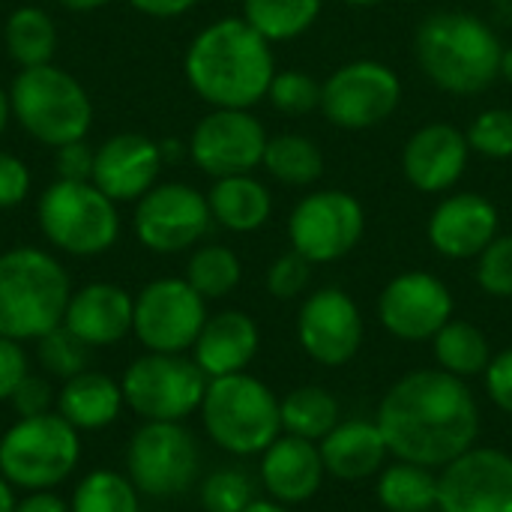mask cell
Segmentation results:
<instances>
[{"label": "cell", "instance_id": "obj_1", "mask_svg": "<svg viewBox=\"0 0 512 512\" xmlns=\"http://www.w3.org/2000/svg\"><path fill=\"white\" fill-rule=\"evenodd\" d=\"M375 423L390 456L441 471L480 438V405L468 381L444 369L405 372L381 396Z\"/></svg>", "mask_w": 512, "mask_h": 512}, {"label": "cell", "instance_id": "obj_2", "mask_svg": "<svg viewBox=\"0 0 512 512\" xmlns=\"http://www.w3.org/2000/svg\"><path fill=\"white\" fill-rule=\"evenodd\" d=\"M183 72L195 96L210 108H255L267 99L276 75L273 42L243 15L216 18L186 45Z\"/></svg>", "mask_w": 512, "mask_h": 512}, {"label": "cell", "instance_id": "obj_3", "mask_svg": "<svg viewBox=\"0 0 512 512\" xmlns=\"http://www.w3.org/2000/svg\"><path fill=\"white\" fill-rule=\"evenodd\" d=\"M414 57L438 90L477 96L501 78L504 42L483 15L438 9L420 21L414 33Z\"/></svg>", "mask_w": 512, "mask_h": 512}, {"label": "cell", "instance_id": "obj_4", "mask_svg": "<svg viewBox=\"0 0 512 512\" xmlns=\"http://www.w3.org/2000/svg\"><path fill=\"white\" fill-rule=\"evenodd\" d=\"M72 297L66 267L45 249L0 252V336L36 342L63 324Z\"/></svg>", "mask_w": 512, "mask_h": 512}, {"label": "cell", "instance_id": "obj_5", "mask_svg": "<svg viewBox=\"0 0 512 512\" xmlns=\"http://www.w3.org/2000/svg\"><path fill=\"white\" fill-rule=\"evenodd\" d=\"M12 120L36 141L51 150L87 138L93 126V99L84 84L54 66L21 69L9 84Z\"/></svg>", "mask_w": 512, "mask_h": 512}, {"label": "cell", "instance_id": "obj_6", "mask_svg": "<svg viewBox=\"0 0 512 512\" xmlns=\"http://www.w3.org/2000/svg\"><path fill=\"white\" fill-rule=\"evenodd\" d=\"M201 423L219 450L240 459L261 456L282 435L279 396L249 372L210 378Z\"/></svg>", "mask_w": 512, "mask_h": 512}, {"label": "cell", "instance_id": "obj_7", "mask_svg": "<svg viewBox=\"0 0 512 512\" xmlns=\"http://www.w3.org/2000/svg\"><path fill=\"white\" fill-rule=\"evenodd\" d=\"M42 237L72 255L96 258L120 240L117 204L93 180H54L36 201Z\"/></svg>", "mask_w": 512, "mask_h": 512}, {"label": "cell", "instance_id": "obj_8", "mask_svg": "<svg viewBox=\"0 0 512 512\" xmlns=\"http://www.w3.org/2000/svg\"><path fill=\"white\" fill-rule=\"evenodd\" d=\"M81 459L78 429L57 411L18 417L0 438V474L12 489L45 492L69 480Z\"/></svg>", "mask_w": 512, "mask_h": 512}, {"label": "cell", "instance_id": "obj_9", "mask_svg": "<svg viewBox=\"0 0 512 512\" xmlns=\"http://www.w3.org/2000/svg\"><path fill=\"white\" fill-rule=\"evenodd\" d=\"M210 378L186 354H141L120 378L126 408L147 423H183L201 411Z\"/></svg>", "mask_w": 512, "mask_h": 512}, {"label": "cell", "instance_id": "obj_10", "mask_svg": "<svg viewBox=\"0 0 512 512\" xmlns=\"http://www.w3.org/2000/svg\"><path fill=\"white\" fill-rule=\"evenodd\" d=\"M201 474V450L183 423H141L126 447V477L156 501L180 498Z\"/></svg>", "mask_w": 512, "mask_h": 512}, {"label": "cell", "instance_id": "obj_11", "mask_svg": "<svg viewBox=\"0 0 512 512\" xmlns=\"http://www.w3.org/2000/svg\"><path fill=\"white\" fill-rule=\"evenodd\" d=\"M402 105V78L393 66L360 57L336 66L321 84V111L330 126L363 132L387 123Z\"/></svg>", "mask_w": 512, "mask_h": 512}, {"label": "cell", "instance_id": "obj_12", "mask_svg": "<svg viewBox=\"0 0 512 512\" xmlns=\"http://www.w3.org/2000/svg\"><path fill=\"white\" fill-rule=\"evenodd\" d=\"M366 234V210L345 189H318L303 195L288 216L291 249L309 264L348 258Z\"/></svg>", "mask_w": 512, "mask_h": 512}, {"label": "cell", "instance_id": "obj_13", "mask_svg": "<svg viewBox=\"0 0 512 512\" xmlns=\"http://www.w3.org/2000/svg\"><path fill=\"white\" fill-rule=\"evenodd\" d=\"M207 321V300L183 279L162 276L135 294V339L153 354L192 351Z\"/></svg>", "mask_w": 512, "mask_h": 512}, {"label": "cell", "instance_id": "obj_14", "mask_svg": "<svg viewBox=\"0 0 512 512\" xmlns=\"http://www.w3.org/2000/svg\"><path fill=\"white\" fill-rule=\"evenodd\" d=\"M213 216L207 204V192L180 183L165 180L156 183L144 198L135 201L132 228L144 249L156 255H177L192 246L210 231Z\"/></svg>", "mask_w": 512, "mask_h": 512}, {"label": "cell", "instance_id": "obj_15", "mask_svg": "<svg viewBox=\"0 0 512 512\" xmlns=\"http://www.w3.org/2000/svg\"><path fill=\"white\" fill-rule=\"evenodd\" d=\"M267 129L252 108H210L192 129L189 159L213 180L252 174L264 162Z\"/></svg>", "mask_w": 512, "mask_h": 512}, {"label": "cell", "instance_id": "obj_16", "mask_svg": "<svg viewBox=\"0 0 512 512\" xmlns=\"http://www.w3.org/2000/svg\"><path fill=\"white\" fill-rule=\"evenodd\" d=\"M366 339V321L357 300L336 285L312 291L297 312V342L306 357L324 369L348 366Z\"/></svg>", "mask_w": 512, "mask_h": 512}, {"label": "cell", "instance_id": "obj_17", "mask_svg": "<svg viewBox=\"0 0 512 512\" xmlns=\"http://www.w3.org/2000/svg\"><path fill=\"white\" fill-rule=\"evenodd\" d=\"M453 309V291L429 270H405L378 294V321L399 342H432Z\"/></svg>", "mask_w": 512, "mask_h": 512}, {"label": "cell", "instance_id": "obj_18", "mask_svg": "<svg viewBox=\"0 0 512 512\" xmlns=\"http://www.w3.org/2000/svg\"><path fill=\"white\" fill-rule=\"evenodd\" d=\"M438 512H512V456L474 444L438 471Z\"/></svg>", "mask_w": 512, "mask_h": 512}, {"label": "cell", "instance_id": "obj_19", "mask_svg": "<svg viewBox=\"0 0 512 512\" xmlns=\"http://www.w3.org/2000/svg\"><path fill=\"white\" fill-rule=\"evenodd\" d=\"M501 234L498 207L480 192H447L426 222L429 246L450 261H477V255Z\"/></svg>", "mask_w": 512, "mask_h": 512}, {"label": "cell", "instance_id": "obj_20", "mask_svg": "<svg viewBox=\"0 0 512 512\" xmlns=\"http://www.w3.org/2000/svg\"><path fill=\"white\" fill-rule=\"evenodd\" d=\"M471 162L468 135L453 126L432 120L414 129L402 147V174L405 180L426 195H441L459 186Z\"/></svg>", "mask_w": 512, "mask_h": 512}, {"label": "cell", "instance_id": "obj_21", "mask_svg": "<svg viewBox=\"0 0 512 512\" xmlns=\"http://www.w3.org/2000/svg\"><path fill=\"white\" fill-rule=\"evenodd\" d=\"M165 168L159 141L141 132H117L96 147L93 156V183L114 201L129 204L144 198Z\"/></svg>", "mask_w": 512, "mask_h": 512}, {"label": "cell", "instance_id": "obj_22", "mask_svg": "<svg viewBox=\"0 0 512 512\" xmlns=\"http://www.w3.org/2000/svg\"><path fill=\"white\" fill-rule=\"evenodd\" d=\"M135 297L114 282H90L72 291L63 327L72 330L90 348L117 345L132 333Z\"/></svg>", "mask_w": 512, "mask_h": 512}, {"label": "cell", "instance_id": "obj_23", "mask_svg": "<svg viewBox=\"0 0 512 512\" xmlns=\"http://www.w3.org/2000/svg\"><path fill=\"white\" fill-rule=\"evenodd\" d=\"M258 474H261V486L267 498L285 507L312 501L327 480V468H324L318 444L294 438V435H279L261 453Z\"/></svg>", "mask_w": 512, "mask_h": 512}, {"label": "cell", "instance_id": "obj_24", "mask_svg": "<svg viewBox=\"0 0 512 512\" xmlns=\"http://www.w3.org/2000/svg\"><path fill=\"white\" fill-rule=\"evenodd\" d=\"M261 348V330L258 321L240 309H225L216 315H207L195 345L192 360L201 366L207 378H225L246 372Z\"/></svg>", "mask_w": 512, "mask_h": 512}, {"label": "cell", "instance_id": "obj_25", "mask_svg": "<svg viewBox=\"0 0 512 512\" xmlns=\"http://www.w3.org/2000/svg\"><path fill=\"white\" fill-rule=\"evenodd\" d=\"M327 477L342 483H363L381 474V468L393 459L387 438L375 417H348L339 420L336 429L318 444Z\"/></svg>", "mask_w": 512, "mask_h": 512}, {"label": "cell", "instance_id": "obj_26", "mask_svg": "<svg viewBox=\"0 0 512 512\" xmlns=\"http://www.w3.org/2000/svg\"><path fill=\"white\" fill-rule=\"evenodd\" d=\"M54 405L57 414L78 432H99L120 417L126 399L120 381H114L105 372L84 369L81 375L63 381Z\"/></svg>", "mask_w": 512, "mask_h": 512}, {"label": "cell", "instance_id": "obj_27", "mask_svg": "<svg viewBox=\"0 0 512 512\" xmlns=\"http://www.w3.org/2000/svg\"><path fill=\"white\" fill-rule=\"evenodd\" d=\"M210 216L231 234H252L273 216V192L255 174L219 177L207 189Z\"/></svg>", "mask_w": 512, "mask_h": 512}, {"label": "cell", "instance_id": "obj_28", "mask_svg": "<svg viewBox=\"0 0 512 512\" xmlns=\"http://www.w3.org/2000/svg\"><path fill=\"white\" fill-rule=\"evenodd\" d=\"M375 498L387 512L438 510V471L390 459L375 477Z\"/></svg>", "mask_w": 512, "mask_h": 512}, {"label": "cell", "instance_id": "obj_29", "mask_svg": "<svg viewBox=\"0 0 512 512\" xmlns=\"http://www.w3.org/2000/svg\"><path fill=\"white\" fill-rule=\"evenodd\" d=\"M279 417H282V435L321 444L342 420V408L327 387L303 384L279 399Z\"/></svg>", "mask_w": 512, "mask_h": 512}, {"label": "cell", "instance_id": "obj_30", "mask_svg": "<svg viewBox=\"0 0 512 512\" xmlns=\"http://www.w3.org/2000/svg\"><path fill=\"white\" fill-rule=\"evenodd\" d=\"M429 345H432V357H435L438 369H444L462 381L483 375L495 357L489 336L477 324L462 321V318H450L435 333V339Z\"/></svg>", "mask_w": 512, "mask_h": 512}, {"label": "cell", "instance_id": "obj_31", "mask_svg": "<svg viewBox=\"0 0 512 512\" xmlns=\"http://www.w3.org/2000/svg\"><path fill=\"white\" fill-rule=\"evenodd\" d=\"M3 45L18 69L54 63L57 24L42 6H18L3 24Z\"/></svg>", "mask_w": 512, "mask_h": 512}, {"label": "cell", "instance_id": "obj_32", "mask_svg": "<svg viewBox=\"0 0 512 512\" xmlns=\"http://www.w3.org/2000/svg\"><path fill=\"white\" fill-rule=\"evenodd\" d=\"M261 168L273 180H279L282 186L306 189V186L321 180V174H324V153H321V147L309 135L279 132V135H270Z\"/></svg>", "mask_w": 512, "mask_h": 512}, {"label": "cell", "instance_id": "obj_33", "mask_svg": "<svg viewBox=\"0 0 512 512\" xmlns=\"http://www.w3.org/2000/svg\"><path fill=\"white\" fill-rule=\"evenodd\" d=\"M324 0H243V18L267 42H291L315 27Z\"/></svg>", "mask_w": 512, "mask_h": 512}, {"label": "cell", "instance_id": "obj_34", "mask_svg": "<svg viewBox=\"0 0 512 512\" xmlns=\"http://www.w3.org/2000/svg\"><path fill=\"white\" fill-rule=\"evenodd\" d=\"M204 300H222L228 297L240 279H243V264L237 258L234 249L222 246V243H207L198 246L189 255L186 264V276H183Z\"/></svg>", "mask_w": 512, "mask_h": 512}, {"label": "cell", "instance_id": "obj_35", "mask_svg": "<svg viewBox=\"0 0 512 512\" xmlns=\"http://www.w3.org/2000/svg\"><path fill=\"white\" fill-rule=\"evenodd\" d=\"M72 512H141V492L129 477L96 468L90 471L72 492Z\"/></svg>", "mask_w": 512, "mask_h": 512}, {"label": "cell", "instance_id": "obj_36", "mask_svg": "<svg viewBox=\"0 0 512 512\" xmlns=\"http://www.w3.org/2000/svg\"><path fill=\"white\" fill-rule=\"evenodd\" d=\"M90 345H84L72 330H66L63 324L54 327L51 333H45L42 339H36V360L39 366L60 381H69L75 375H81L90 363Z\"/></svg>", "mask_w": 512, "mask_h": 512}, {"label": "cell", "instance_id": "obj_37", "mask_svg": "<svg viewBox=\"0 0 512 512\" xmlns=\"http://www.w3.org/2000/svg\"><path fill=\"white\" fill-rule=\"evenodd\" d=\"M198 498L204 512H243L255 501V483L240 468H219L204 477Z\"/></svg>", "mask_w": 512, "mask_h": 512}, {"label": "cell", "instance_id": "obj_38", "mask_svg": "<svg viewBox=\"0 0 512 512\" xmlns=\"http://www.w3.org/2000/svg\"><path fill=\"white\" fill-rule=\"evenodd\" d=\"M267 99L276 111L300 117L315 108H321V81L312 78L306 69H282L273 75Z\"/></svg>", "mask_w": 512, "mask_h": 512}, {"label": "cell", "instance_id": "obj_39", "mask_svg": "<svg viewBox=\"0 0 512 512\" xmlns=\"http://www.w3.org/2000/svg\"><path fill=\"white\" fill-rule=\"evenodd\" d=\"M471 153L486 159H512V108H486L465 129Z\"/></svg>", "mask_w": 512, "mask_h": 512}, {"label": "cell", "instance_id": "obj_40", "mask_svg": "<svg viewBox=\"0 0 512 512\" xmlns=\"http://www.w3.org/2000/svg\"><path fill=\"white\" fill-rule=\"evenodd\" d=\"M477 285L483 294L512 300V234H498L480 255H477Z\"/></svg>", "mask_w": 512, "mask_h": 512}, {"label": "cell", "instance_id": "obj_41", "mask_svg": "<svg viewBox=\"0 0 512 512\" xmlns=\"http://www.w3.org/2000/svg\"><path fill=\"white\" fill-rule=\"evenodd\" d=\"M312 282V264L300 255V252H285L279 255L264 276V285L270 291V297L276 300H297L300 294H306Z\"/></svg>", "mask_w": 512, "mask_h": 512}, {"label": "cell", "instance_id": "obj_42", "mask_svg": "<svg viewBox=\"0 0 512 512\" xmlns=\"http://www.w3.org/2000/svg\"><path fill=\"white\" fill-rule=\"evenodd\" d=\"M30 186H33V177H30L27 162L9 150H0V210L18 207L30 195Z\"/></svg>", "mask_w": 512, "mask_h": 512}, {"label": "cell", "instance_id": "obj_43", "mask_svg": "<svg viewBox=\"0 0 512 512\" xmlns=\"http://www.w3.org/2000/svg\"><path fill=\"white\" fill-rule=\"evenodd\" d=\"M54 402H57V396H54L51 384H48L45 378H39V375H27V378L15 387V393L9 396V405H12V411H15L18 417H39V414H48Z\"/></svg>", "mask_w": 512, "mask_h": 512}, {"label": "cell", "instance_id": "obj_44", "mask_svg": "<svg viewBox=\"0 0 512 512\" xmlns=\"http://www.w3.org/2000/svg\"><path fill=\"white\" fill-rule=\"evenodd\" d=\"M483 384H486L489 402L512 417V348H504L492 357L489 369L483 372Z\"/></svg>", "mask_w": 512, "mask_h": 512}, {"label": "cell", "instance_id": "obj_45", "mask_svg": "<svg viewBox=\"0 0 512 512\" xmlns=\"http://www.w3.org/2000/svg\"><path fill=\"white\" fill-rule=\"evenodd\" d=\"M93 156H96V150L87 144V138L57 147L54 150L57 180H90L93 177Z\"/></svg>", "mask_w": 512, "mask_h": 512}, {"label": "cell", "instance_id": "obj_46", "mask_svg": "<svg viewBox=\"0 0 512 512\" xmlns=\"http://www.w3.org/2000/svg\"><path fill=\"white\" fill-rule=\"evenodd\" d=\"M27 375L30 369H27V354L21 342L0 336V402H9V396Z\"/></svg>", "mask_w": 512, "mask_h": 512}, {"label": "cell", "instance_id": "obj_47", "mask_svg": "<svg viewBox=\"0 0 512 512\" xmlns=\"http://www.w3.org/2000/svg\"><path fill=\"white\" fill-rule=\"evenodd\" d=\"M129 6L147 18H180L198 6V0H129Z\"/></svg>", "mask_w": 512, "mask_h": 512}, {"label": "cell", "instance_id": "obj_48", "mask_svg": "<svg viewBox=\"0 0 512 512\" xmlns=\"http://www.w3.org/2000/svg\"><path fill=\"white\" fill-rule=\"evenodd\" d=\"M12 512H72V510H69V504H66L60 495H54L51 489H45V492H27L21 501H15V510Z\"/></svg>", "mask_w": 512, "mask_h": 512}, {"label": "cell", "instance_id": "obj_49", "mask_svg": "<svg viewBox=\"0 0 512 512\" xmlns=\"http://www.w3.org/2000/svg\"><path fill=\"white\" fill-rule=\"evenodd\" d=\"M63 9H69V12H93V9H102V6H108L111 0H57Z\"/></svg>", "mask_w": 512, "mask_h": 512}, {"label": "cell", "instance_id": "obj_50", "mask_svg": "<svg viewBox=\"0 0 512 512\" xmlns=\"http://www.w3.org/2000/svg\"><path fill=\"white\" fill-rule=\"evenodd\" d=\"M243 512H291V507H285L273 498H255Z\"/></svg>", "mask_w": 512, "mask_h": 512}, {"label": "cell", "instance_id": "obj_51", "mask_svg": "<svg viewBox=\"0 0 512 512\" xmlns=\"http://www.w3.org/2000/svg\"><path fill=\"white\" fill-rule=\"evenodd\" d=\"M15 489L3 480V474H0V512H12L15 510Z\"/></svg>", "mask_w": 512, "mask_h": 512}, {"label": "cell", "instance_id": "obj_52", "mask_svg": "<svg viewBox=\"0 0 512 512\" xmlns=\"http://www.w3.org/2000/svg\"><path fill=\"white\" fill-rule=\"evenodd\" d=\"M9 120H12V105H9V90L0 84V135L6 132V126H9Z\"/></svg>", "mask_w": 512, "mask_h": 512}, {"label": "cell", "instance_id": "obj_53", "mask_svg": "<svg viewBox=\"0 0 512 512\" xmlns=\"http://www.w3.org/2000/svg\"><path fill=\"white\" fill-rule=\"evenodd\" d=\"M501 78L512 87V45H504V57H501Z\"/></svg>", "mask_w": 512, "mask_h": 512}, {"label": "cell", "instance_id": "obj_54", "mask_svg": "<svg viewBox=\"0 0 512 512\" xmlns=\"http://www.w3.org/2000/svg\"><path fill=\"white\" fill-rule=\"evenodd\" d=\"M348 6H357V9H372V6H381L384 0H345Z\"/></svg>", "mask_w": 512, "mask_h": 512}]
</instances>
